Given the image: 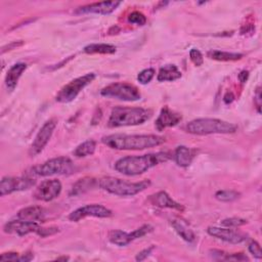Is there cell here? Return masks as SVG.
<instances>
[{
  "instance_id": "obj_1",
  "label": "cell",
  "mask_w": 262,
  "mask_h": 262,
  "mask_svg": "<svg viewBox=\"0 0 262 262\" xmlns=\"http://www.w3.org/2000/svg\"><path fill=\"white\" fill-rule=\"evenodd\" d=\"M169 159L170 155L163 151L142 156H127L119 159L115 163V169L124 175L136 176L161 163L167 162Z\"/></svg>"
},
{
  "instance_id": "obj_2",
  "label": "cell",
  "mask_w": 262,
  "mask_h": 262,
  "mask_svg": "<svg viewBox=\"0 0 262 262\" xmlns=\"http://www.w3.org/2000/svg\"><path fill=\"white\" fill-rule=\"evenodd\" d=\"M102 143L111 148L123 150H138L161 145L165 142V138L154 134L145 135H126L112 134L102 137Z\"/></svg>"
},
{
  "instance_id": "obj_3",
  "label": "cell",
  "mask_w": 262,
  "mask_h": 262,
  "mask_svg": "<svg viewBox=\"0 0 262 262\" xmlns=\"http://www.w3.org/2000/svg\"><path fill=\"white\" fill-rule=\"evenodd\" d=\"M151 111L143 107L115 106L112 110L107 126L112 128L135 126L146 122L151 117Z\"/></svg>"
},
{
  "instance_id": "obj_4",
  "label": "cell",
  "mask_w": 262,
  "mask_h": 262,
  "mask_svg": "<svg viewBox=\"0 0 262 262\" xmlns=\"http://www.w3.org/2000/svg\"><path fill=\"white\" fill-rule=\"evenodd\" d=\"M98 186L115 195L132 196L144 190L150 185V180L144 179L139 182H130L116 177H103L97 181Z\"/></svg>"
},
{
  "instance_id": "obj_5",
  "label": "cell",
  "mask_w": 262,
  "mask_h": 262,
  "mask_svg": "<svg viewBox=\"0 0 262 262\" xmlns=\"http://www.w3.org/2000/svg\"><path fill=\"white\" fill-rule=\"evenodd\" d=\"M237 130L235 124L211 118H200L190 121L186 125V131L194 135H209V134H227L234 133Z\"/></svg>"
},
{
  "instance_id": "obj_6",
  "label": "cell",
  "mask_w": 262,
  "mask_h": 262,
  "mask_svg": "<svg viewBox=\"0 0 262 262\" xmlns=\"http://www.w3.org/2000/svg\"><path fill=\"white\" fill-rule=\"evenodd\" d=\"M74 164L70 158L57 157L35 166L30 170V175L34 176H52L69 174L73 171Z\"/></svg>"
},
{
  "instance_id": "obj_7",
  "label": "cell",
  "mask_w": 262,
  "mask_h": 262,
  "mask_svg": "<svg viewBox=\"0 0 262 262\" xmlns=\"http://www.w3.org/2000/svg\"><path fill=\"white\" fill-rule=\"evenodd\" d=\"M100 94L104 97L117 98L124 101H136L141 97V94L135 85L122 82L107 85L101 89Z\"/></svg>"
},
{
  "instance_id": "obj_8",
  "label": "cell",
  "mask_w": 262,
  "mask_h": 262,
  "mask_svg": "<svg viewBox=\"0 0 262 262\" xmlns=\"http://www.w3.org/2000/svg\"><path fill=\"white\" fill-rule=\"evenodd\" d=\"M95 77L96 76L94 73H89L72 80L59 90L55 97L56 101L64 103L74 100L77 95L95 79Z\"/></svg>"
},
{
  "instance_id": "obj_9",
  "label": "cell",
  "mask_w": 262,
  "mask_h": 262,
  "mask_svg": "<svg viewBox=\"0 0 262 262\" xmlns=\"http://www.w3.org/2000/svg\"><path fill=\"white\" fill-rule=\"evenodd\" d=\"M56 124H57V121L54 118L49 119L44 123V125L41 127V129L37 133L29 149V154L31 157H35L43 150V148L46 146L49 139L51 138L53 131L56 127Z\"/></svg>"
},
{
  "instance_id": "obj_10",
  "label": "cell",
  "mask_w": 262,
  "mask_h": 262,
  "mask_svg": "<svg viewBox=\"0 0 262 262\" xmlns=\"http://www.w3.org/2000/svg\"><path fill=\"white\" fill-rule=\"evenodd\" d=\"M151 231H152V227L148 224H144L141 227H139L129 233L119 230V229H115V230L110 231L108 239L114 245H117L119 247H124V246H127L132 241L140 238Z\"/></svg>"
},
{
  "instance_id": "obj_11",
  "label": "cell",
  "mask_w": 262,
  "mask_h": 262,
  "mask_svg": "<svg viewBox=\"0 0 262 262\" xmlns=\"http://www.w3.org/2000/svg\"><path fill=\"white\" fill-rule=\"evenodd\" d=\"M35 179L31 177H3L0 182V194L4 196L14 191L26 190L34 186Z\"/></svg>"
},
{
  "instance_id": "obj_12",
  "label": "cell",
  "mask_w": 262,
  "mask_h": 262,
  "mask_svg": "<svg viewBox=\"0 0 262 262\" xmlns=\"http://www.w3.org/2000/svg\"><path fill=\"white\" fill-rule=\"evenodd\" d=\"M112 211L106 207L98 204H91L86 205L77 210L73 211L69 215V219L71 221L77 222L85 217H97V218H107L112 216Z\"/></svg>"
},
{
  "instance_id": "obj_13",
  "label": "cell",
  "mask_w": 262,
  "mask_h": 262,
  "mask_svg": "<svg viewBox=\"0 0 262 262\" xmlns=\"http://www.w3.org/2000/svg\"><path fill=\"white\" fill-rule=\"evenodd\" d=\"M60 191H61L60 181L57 179H49L41 182V184L36 188L34 192V196L37 200L49 202L57 198Z\"/></svg>"
},
{
  "instance_id": "obj_14",
  "label": "cell",
  "mask_w": 262,
  "mask_h": 262,
  "mask_svg": "<svg viewBox=\"0 0 262 262\" xmlns=\"http://www.w3.org/2000/svg\"><path fill=\"white\" fill-rule=\"evenodd\" d=\"M3 229L6 233H14V234H17L18 236H24L32 232H35L38 234V232L41 229V226L37 222L17 219V220H12L7 222L4 225Z\"/></svg>"
},
{
  "instance_id": "obj_15",
  "label": "cell",
  "mask_w": 262,
  "mask_h": 262,
  "mask_svg": "<svg viewBox=\"0 0 262 262\" xmlns=\"http://www.w3.org/2000/svg\"><path fill=\"white\" fill-rule=\"evenodd\" d=\"M207 231L211 236H214L218 239H221V241L229 243V244H234V245L241 244L247 239V235H245L242 232L230 229V227L221 228V227L210 226V227H208Z\"/></svg>"
},
{
  "instance_id": "obj_16",
  "label": "cell",
  "mask_w": 262,
  "mask_h": 262,
  "mask_svg": "<svg viewBox=\"0 0 262 262\" xmlns=\"http://www.w3.org/2000/svg\"><path fill=\"white\" fill-rule=\"evenodd\" d=\"M121 4L120 1H103L87 4L79 7L76 13H96V14H110L117 9Z\"/></svg>"
},
{
  "instance_id": "obj_17",
  "label": "cell",
  "mask_w": 262,
  "mask_h": 262,
  "mask_svg": "<svg viewBox=\"0 0 262 262\" xmlns=\"http://www.w3.org/2000/svg\"><path fill=\"white\" fill-rule=\"evenodd\" d=\"M181 119L182 117L180 114L170 110L168 106H164L161 110L158 119L156 120V128L159 131H163L168 127L176 126L181 121Z\"/></svg>"
},
{
  "instance_id": "obj_18",
  "label": "cell",
  "mask_w": 262,
  "mask_h": 262,
  "mask_svg": "<svg viewBox=\"0 0 262 262\" xmlns=\"http://www.w3.org/2000/svg\"><path fill=\"white\" fill-rule=\"evenodd\" d=\"M149 202L157 206V207H161V208H170V209H174L177 211H184V207L175 202L166 191H159L152 195L149 196Z\"/></svg>"
},
{
  "instance_id": "obj_19",
  "label": "cell",
  "mask_w": 262,
  "mask_h": 262,
  "mask_svg": "<svg viewBox=\"0 0 262 262\" xmlns=\"http://www.w3.org/2000/svg\"><path fill=\"white\" fill-rule=\"evenodd\" d=\"M16 216H17V219H20V220L38 222L44 219L45 211L43 208L39 206H30L19 210Z\"/></svg>"
},
{
  "instance_id": "obj_20",
  "label": "cell",
  "mask_w": 262,
  "mask_h": 262,
  "mask_svg": "<svg viewBox=\"0 0 262 262\" xmlns=\"http://www.w3.org/2000/svg\"><path fill=\"white\" fill-rule=\"evenodd\" d=\"M27 69V64L24 62H18L13 64L7 72L6 78H5V84L6 87L11 91L15 88L18 79L20 78V76L23 75V73L26 71Z\"/></svg>"
},
{
  "instance_id": "obj_21",
  "label": "cell",
  "mask_w": 262,
  "mask_h": 262,
  "mask_svg": "<svg viewBox=\"0 0 262 262\" xmlns=\"http://www.w3.org/2000/svg\"><path fill=\"white\" fill-rule=\"evenodd\" d=\"M171 225L174 228V230L178 233V235L185 242L192 243L195 241V235L193 231L184 221L180 219H174L171 221Z\"/></svg>"
},
{
  "instance_id": "obj_22",
  "label": "cell",
  "mask_w": 262,
  "mask_h": 262,
  "mask_svg": "<svg viewBox=\"0 0 262 262\" xmlns=\"http://www.w3.org/2000/svg\"><path fill=\"white\" fill-rule=\"evenodd\" d=\"M181 77V72L175 64H167L160 69L159 74L157 76V80L159 82H166V81H175Z\"/></svg>"
},
{
  "instance_id": "obj_23",
  "label": "cell",
  "mask_w": 262,
  "mask_h": 262,
  "mask_svg": "<svg viewBox=\"0 0 262 262\" xmlns=\"http://www.w3.org/2000/svg\"><path fill=\"white\" fill-rule=\"evenodd\" d=\"M174 157H175L176 163L179 166L188 167L191 164L194 155H193V151L190 148H188L184 145H180L176 148Z\"/></svg>"
},
{
  "instance_id": "obj_24",
  "label": "cell",
  "mask_w": 262,
  "mask_h": 262,
  "mask_svg": "<svg viewBox=\"0 0 262 262\" xmlns=\"http://www.w3.org/2000/svg\"><path fill=\"white\" fill-rule=\"evenodd\" d=\"M95 183H96V180L94 178H90V177L81 178L73 185L70 194L71 195H79L81 193H84V192L90 190L91 188H93Z\"/></svg>"
},
{
  "instance_id": "obj_25",
  "label": "cell",
  "mask_w": 262,
  "mask_h": 262,
  "mask_svg": "<svg viewBox=\"0 0 262 262\" xmlns=\"http://www.w3.org/2000/svg\"><path fill=\"white\" fill-rule=\"evenodd\" d=\"M116 46L105 43H93L84 47V52L88 54H113L116 52Z\"/></svg>"
},
{
  "instance_id": "obj_26",
  "label": "cell",
  "mask_w": 262,
  "mask_h": 262,
  "mask_svg": "<svg viewBox=\"0 0 262 262\" xmlns=\"http://www.w3.org/2000/svg\"><path fill=\"white\" fill-rule=\"evenodd\" d=\"M208 57L211 59L219 60V61H231V60H237L243 57L242 53L236 52H227V51H221V50H210L207 53Z\"/></svg>"
},
{
  "instance_id": "obj_27",
  "label": "cell",
  "mask_w": 262,
  "mask_h": 262,
  "mask_svg": "<svg viewBox=\"0 0 262 262\" xmlns=\"http://www.w3.org/2000/svg\"><path fill=\"white\" fill-rule=\"evenodd\" d=\"M96 148V142L92 139L86 140L83 143L79 144L75 150H74V156L78 157V158H84V157H88L94 154Z\"/></svg>"
},
{
  "instance_id": "obj_28",
  "label": "cell",
  "mask_w": 262,
  "mask_h": 262,
  "mask_svg": "<svg viewBox=\"0 0 262 262\" xmlns=\"http://www.w3.org/2000/svg\"><path fill=\"white\" fill-rule=\"evenodd\" d=\"M211 255L213 258L217 260H226V261H248L249 258L244 255L243 253H234V254H228L220 250H213L211 251Z\"/></svg>"
},
{
  "instance_id": "obj_29",
  "label": "cell",
  "mask_w": 262,
  "mask_h": 262,
  "mask_svg": "<svg viewBox=\"0 0 262 262\" xmlns=\"http://www.w3.org/2000/svg\"><path fill=\"white\" fill-rule=\"evenodd\" d=\"M239 196V192L235 191V190H228V189H224V190H218L215 193V198L221 202H232L234 200H236Z\"/></svg>"
},
{
  "instance_id": "obj_30",
  "label": "cell",
  "mask_w": 262,
  "mask_h": 262,
  "mask_svg": "<svg viewBox=\"0 0 262 262\" xmlns=\"http://www.w3.org/2000/svg\"><path fill=\"white\" fill-rule=\"evenodd\" d=\"M154 76H155V70L154 69H145V70H142L138 74L137 80L141 84H147L152 80Z\"/></svg>"
},
{
  "instance_id": "obj_31",
  "label": "cell",
  "mask_w": 262,
  "mask_h": 262,
  "mask_svg": "<svg viewBox=\"0 0 262 262\" xmlns=\"http://www.w3.org/2000/svg\"><path fill=\"white\" fill-rule=\"evenodd\" d=\"M247 223L246 219L238 218V217H231V218H226L221 221V224L225 227H238L242 225H245Z\"/></svg>"
},
{
  "instance_id": "obj_32",
  "label": "cell",
  "mask_w": 262,
  "mask_h": 262,
  "mask_svg": "<svg viewBox=\"0 0 262 262\" xmlns=\"http://www.w3.org/2000/svg\"><path fill=\"white\" fill-rule=\"evenodd\" d=\"M128 21L138 26H143L146 23V17L143 13L139 11H133L128 16Z\"/></svg>"
},
{
  "instance_id": "obj_33",
  "label": "cell",
  "mask_w": 262,
  "mask_h": 262,
  "mask_svg": "<svg viewBox=\"0 0 262 262\" xmlns=\"http://www.w3.org/2000/svg\"><path fill=\"white\" fill-rule=\"evenodd\" d=\"M189 57H190V60L193 62L194 66L196 67H200L203 64L204 62V57H203V54L201 53V51L196 48H192L190 49L189 51Z\"/></svg>"
},
{
  "instance_id": "obj_34",
  "label": "cell",
  "mask_w": 262,
  "mask_h": 262,
  "mask_svg": "<svg viewBox=\"0 0 262 262\" xmlns=\"http://www.w3.org/2000/svg\"><path fill=\"white\" fill-rule=\"evenodd\" d=\"M249 252L255 257V258H258L260 259L262 257V252H261V248H260V245L257 243V242H252L250 245H249Z\"/></svg>"
},
{
  "instance_id": "obj_35",
  "label": "cell",
  "mask_w": 262,
  "mask_h": 262,
  "mask_svg": "<svg viewBox=\"0 0 262 262\" xmlns=\"http://www.w3.org/2000/svg\"><path fill=\"white\" fill-rule=\"evenodd\" d=\"M56 232H58V228L57 227H41L40 231L38 232V235H40L41 237H46L48 235H52L55 234Z\"/></svg>"
},
{
  "instance_id": "obj_36",
  "label": "cell",
  "mask_w": 262,
  "mask_h": 262,
  "mask_svg": "<svg viewBox=\"0 0 262 262\" xmlns=\"http://www.w3.org/2000/svg\"><path fill=\"white\" fill-rule=\"evenodd\" d=\"M19 256L17 253L14 252H9V253H3L0 256L1 261H18Z\"/></svg>"
},
{
  "instance_id": "obj_37",
  "label": "cell",
  "mask_w": 262,
  "mask_h": 262,
  "mask_svg": "<svg viewBox=\"0 0 262 262\" xmlns=\"http://www.w3.org/2000/svg\"><path fill=\"white\" fill-rule=\"evenodd\" d=\"M154 246H151V247H149V248H147V249H144V250H142L141 252H139L137 255H136V257H135V260L136 261H142V260H144L145 258H147L148 256H149V254L151 253V251L154 250Z\"/></svg>"
},
{
  "instance_id": "obj_38",
  "label": "cell",
  "mask_w": 262,
  "mask_h": 262,
  "mask_svg": "<svg viewBox=\"0 0 262 262\" xmlns=\"http://www.w3.org/2000/svg\"><path fill=\"white\" fill-rule=\"evenodd\" d=\"M23 44H24V42H23V41H14V42H12V43L8 44L7 46L3 47V48H2V53H4L6 50H11V49H13V48L19 47V46H21Z\"/></svg>"
},
{
  "instance_id": "obj_39",
  "label": "cell",
  "mask_w": 262,
  "mask_h": 262,
  "mask_svg": "<svg viewBox=\"0 0 262 262\" xmlns=\"http://www.w3.org/2000/svg\"><path fill=\"white\" fill-rule=\"evenodd\" d=\"M255 102H256V106L258 110V113H260V107H261V91H260V87L257 88L256 90V94H255Z\"/></svg>"
},
{
  "instance_id": "obj_40",
  "label": "cell",
  "mask_w": 262,
  "mask_h": 262,
  "mask_svg": "<svg viewBox=\"0 0 262 262\" xmlns=\"http://www.w3.org/2000/svg\"><path fill=\"white\" fill-rule=\"evenodd\" d=\"M233 99H234V95H233V93L230 92V91H227V92L225 93V95L223 96V101H224L226 104L231 103V102L233 101Z\"/></svg>"
},
{
  "instance_id": "obj_41",
  "label": "cell",
  "mask_w": 262,
  "mask_h": 262,
  "mask_svg": "<svg viewBox=\"0 0 262 262\" xmlns=\"http://www.w3.org/2000/svg\"><path fill=\"white\" fill-rule=\"evenodd\" d=\"M249 78V72L248 71H242L239 74H238V80L242 82V83H245Z\"/></svg>"
},
{
  "instance_id": "obj_42",
  "label": "cell",
  "mask_w": 262,
  "mask_h": 262,
  "mask_svg": "<svg viewBox=\"0 0 262 262\" xmlns=\"http://www.w3.org/2000/svg\"><path fill=\"white\" fill-rule=\"evenodd\" d=\"M33 254L31 253H28V254H24L21 256H19V259L18 261H21V262H27V261H31L33 259Z\"/></svg>"
}]
</instances>
